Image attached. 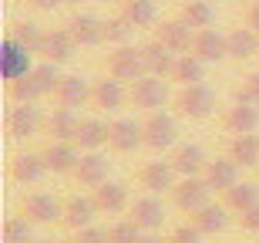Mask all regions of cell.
Here are the masks:
<instances>
[{"label": "cell", "instance_id": "6da1fadb", "mask_svg": "<svg viewBox=\"0 0 259 243\" xmlns=\"http://www.w3.org/2000/svg\"><path fill=\"white\" fill-rule=\"evenodd\" d=\"M175 108H179V115L185 118H209L215 112V91H212L205 81L199 85H182V91L175 95Z\"/></svg>", "mask_w": 259, "mask_h": 243}, {"label": "cell", "instance_id": "7a4b0ae2", "mask_svg": "<svg viewBox=\"0 0 259 243\" xmlns=\"http://www.w3.org/2000/svg\"><path fill=\"white\" fill-rule=\"evenodd\" d=\"M142 132H145V149L165 152V149H172L175 138H179V122H175L168 112H148V118L142 122Z\"/></svg>", "mask_w": 259, "mask_h": 243}, {"label": "cell", "instance_id": "3957f363", "mask_svg": "<svg viewBox=\"0 0 259 243\" xmlns=\"http://www.w3.org/2000/svg\"><path fill=\"white\" fill-rule=\"evenodd\" d=\"M209 183H205V176H179V183L172 189V203L182 210V213H199L202 206L209 203Z\"/></svg>", "mask_w": 259, "mask_h": 243}, {"label": "cell", "instance_id": "277c9868", "mask_svg": "<svg viewBox=\"0 0 259 243\" xmlns=\"http://www.w3.org/2000/svg\"><path fill=\"white\" fill-rule=\"evenodd\" d=\"M108 75H115V78L125 81V85L145 78V75H148V68H145L142 48H132V44H125V48H115V51H111V58H108Z\"/></svg>", "mask_w": 259, "mask_h": 243}, {"label": "cell", "instance_id": "5b68a950", "mask_svg": "<svg viewBox=\"0 0 259 243\" xmlns=\"http://www.w3.org/2000/svg\"><path fill=\"white\" fill-rule=\"evenodd\" d=\"M128 95H132V105L142 108V112H158V108L168 101V85L158 75H145V78L132 81L128 85Z\"/></svg>", "mask_w": 259, "mask_h": 243}, {"label": "cell", "instance_id": "8992f818", "mask_svg": "<svg viewBox=\"0 0 259 243\" xmlns=\"http://www.w3.org/2000/svg\"><path fill=\"white\" fill-rule=\"evenodd\" d=\"M48 128V115H40L37 105H14L7 112V132L14 138H34Z\"/></svg>", "mask_w": 259, "mask_h": 243}, {"label": "cell", "instance_id": "52a82bcc", "mask_svg": "<svg viewBox=\"0 0 259 243\" xmlns=\"http://www.w3.org/2000/svg\"><path fill=\"white\" fill-rule=\"evenodd\" d=\"M138 183L148 193H172L179 183V172H175L172 159H155V162H145L138 169Z\"/></svg>", "mask_w": 259, "mask_h": 243}, {"label": "cell", "instance_id": "ba28073f", "mask_svg": "<svg viewBox=\"0 0 259 243\" xmlns=\"http://www.w3.org/2000/svg\"><path fill=\"white\" fill-rule=\"evenodd\" d=\"M138 146H145V132H142V122L135 118H115L108 122V149L111 152H135Z\"/></svg>", "mask_w": 259, "mask_h": 243}, {"label": "cell", "instance_id": "9c48e42d", "mask_svg": "<svg viewBox=\"0 0 259 243\" xmlns=\"http://www.w3.org/2000/svg\"><path fill=\"white\" fill-rule=\"evenodd\" d=\"M81 152L84 149L77 142H61V138H51L48 149H44V159H48V169L54 176H74L77 162H81Z\"/></svg>", "mask_w": 259, "mask_h": 243}, {"label": "cell", "instance_id": "30bf717a", "mask_svg": "<svg viewBox=\"0 0 259 243\" xmlns=\"http://www.w3.org/2000/svg\"><path fill=\"white\" fill-rule=\"evenodd\" d=\"M128 101H132L128 85H125V81H118L115 75L95 81V95H91V105H95V108H101V112H121Z\"/></svg>", "mask_w": 259, "mask_h": 243}, {"label": "cell", "instance_id": "8fae6325", "mask_svg": "<svg viewBox=\"0 0 259 243\" xmlns=\"http://www.w3.org/2000/svg\"><path fill=\"white\" fill-rule=\"evenodd\" d=\"M155 41H162L165 48H172L175 54H189L192 44H195V27H189L182 17L162 20V24L155 27Z\"/></svg>", "mask_w": 259, "mask_h": 243}, {"label": "cell", "instance_id": "7c38bea8", "mask_svg": "<svg viewBox=\"0 0 259 243\" xmlns=\"http://www.w3.org/2000/svg\"><path fill=\"white\" fill-rule=\"evenodd\" d=\"M101 213L98 210V203H95V196H67L64 199V216H61V223L67 226V230H84V226H91L95 223V216Z\"/></svg>", "mask_w": 259, "mask_h": 243}, {"label": "cell", "instance_id": "4fadbf2b", "mask_svg": "<svg viewBox=\"0 0 259 243\" xmlns=\"http://www.w3.org/2000/svg\"><path fill=\"white\" fill-rule=\"evenodd\" d=\"M192 54H199V58L205 61V64H219V61L229 58V38H226V34H219L215 27L195 30Z\"/></svg>", "mask_w": 259, "mask_h": 243}, {"label": "cell", "instance_id": "5bb4252c", "mask_svg": "<svg viewBox=\"0 0 259 243\" xmlns=\"http://www.w3.org/2000/svg\"><path fill=\"white\" fill-rule=\"evenodd\" d=\"M67 30L77 41V48H98V44H105V20L95 17V14H74V17L67 20Z\"/></svg>", "mask_w": 259, "mask_h": 243}, {"label": "cell", "instance_id": "9a60e30c", "mask_svg": "<svg viewBox=\"0 0 259 243\" xmlns=\"http://www.w3.org/2000/svg\"><path fill=\"white\" fill-rule=\"evenodd\" d=\"M108 169H111V162H108V156L101 152V149L81 152V162H77V169H74V179L81 186H88V189H95V186L108 183Z\"/></svg>", "mask_w": 259, "mask_h": 243}, {"label": "cell", "instance_id": "2e32d148", "mask_svg": "<svg viewBox=\"0 0 259 243\" xmlns=\"http://www.w3.org/2000/svg\"><path fill=\"white\" fill-rule=\"evenodd\" d=\"M91 95H95V85H88L81 75H64L58 91H54V101L61 108H84L91 101Z\"/></svg>", "mask_w": 259, "mask_h": 243}, {"label": "cell", "instance_id": "e0dca14e", "mask_svg": "<svg viewBox=\"0 0 259 243\" xmlns=\"http://www.w3.org/2000/svg\"><path fill=\"white\" fill-rule=\"evenodd\" d=\"M222 128L232 132V135H249V132H256L259 128V105H252V101H236L232 108H226Z\"/></svg>", "mask_w": 259, "mask_h": 243}, {"label": "cell", "instance_id": "ac0fdd59", "mask_svg": "<svg viewBox=\"0 0 259 243\" xmlns=\"http://www.w3.org/2000/svg\"><path fill=\"white\" fill-rule=\"evenodd\" d=\"M48 172H51V169H48L44 152H20V156H14V162H10V176H14L20 186L40 183Z\"/></svg>", "mask_w": 259, "mask_h": 243}, {"label": "cell", "instance_id": "d6986e66", "mask_svg": "<svg viewBox=\"0 0 259 243\" xmlns=\"http://www.w3.org/2000/svg\"><path fill=\"white\" fill-rule=\"evenodd\" d=\"M24 216L34 220V223H54L64 216V203L51 193H30L24 199Z\"/></svg>", "mask_w": 259, "mask_h": 243}, {"label": "cell", "instance_id": "ffe728a7", "mask_svg": "<svg viewBox=\"0 0 259 243\" xmlns=\"http://www.w3.org/2000/svg\"><path fill=\"white\" fill-rule=\"evenodd\" d=\"M128 213H132V220L142 230H158V226L165 223V206H162V199L155 193H148V196H138L132 206H128Z\"/></svg>", "mask_w": 259, "mask_h": 243}, {"label": "cell", "instance_id": "44dd1931", "mask_svg": "<svg viewBox=\"0 0 259 243\" xmlns=\"http://www.w3.org/2000/svg\"><path fill=\"white\" fill-rule=\"evenodd\" d=\"M205 183H209V189H215V193H229L232 186L239 183V162H232L229 156L226 159H209V165H205Z\"/></svg>", "mask_w": 259, "mask_h": 243}, {"label": "cell", "instance_id": "7402d4cb", "mask_svg": "<svg viewBox=\"0 0 259 243\" xmlns=\"http://www.w3.org/2000/svg\"><path fill=\"white\" fill-rule=\"evenodd\" d=\"M145 54V68H148V75H158V78H172L175 71V61H179V54H175L172 48H165L162 41H148L142 48Z\"/></svg>", "mask_w": 259, "mask_h": 243}, {"label": "cell", "instance_id": "603a6c76", "mask_svg": "<svg viewBox=\"0 0 259 243\" xmlns=\"http://www.w3.org/2000/svg\"><path fill=\"white\" fill-rule=\"evenodd\" d=\"M91 196H95V203L101 213H125L128 206H132V199H128V186L121 183H101L91 189Z\"/></svg>", "mask_w": 259, "mask_h": 243}, {"label": "cell", "instance_id": "cb8c5ba5", "mask_svg": "<svg viewBox=\"0 0 259 243\" xmlns=\"http://www.w3.org/2000/svg\"><path fill=\"white\" fill-rule=\"evenodd\" d=\"M30 51L20 44V41H14V38H7L4 41V78L7 81H17V78H24V75H30Z\"/></svg>", "mask_w": 259, "mask_h": 243}, {"label": "cell", "instance_id": "d4e9b609", "mask_svg": "<svg viewBox=\"0 0 259 243\" xmlns=\"http://www.w3.org/2000/svg\"><path fill=\"white\" fill-rule=\"evenodd\" d=\"M172 165H175L179 176H202L205 165H209V156H205V149L195 146V142H189V146H175Z\"/></svg>", "mask_w": 259, "mask_h": 243}, {"label": "cell", "instance_id": "484cf974", "mask_svg": "<svg viewBox=\"0 0 259 243\" xmlns=\"http://www.w3.org/2000/svg\"><path fill=\"white\" fill-rule=\"evenodd\" d=\"M229 206L226 203H205L199 213H192V223L199 226L205 236H215V233H226V226H229Z\"/></svg>", "mask_w": 259, "mask_h": 243}, {"label": "cell", "instance_id": "4316f807", "mask_svg": "<svg viewBox=\"0 0 259 243\" xmlns=\"http://www.w3.org/2000/svg\"><path fill=\"white\" fill-rule=\"evenodd\" d=\"M44 61H54V64H67V61L77 54V41L71 38V30H48V41H44Z\"/></svg>", "mask_w": 259, "mask_h": 243}, {"label": "cell", "instance_id": "83f0119b", "mask_svg": "<svg viewBox=\"0 0 259 243\" xmlns=\"http://www.w3.org/2000/svg\"><path fill=\"white\" fill-rule=\"evenodd\" d=\"M77 128H81V118H77V112L74 108H54L48 115V132L51 138H61V142H74L77 138Z\"/></svg>", "mask_w": 259, "mask_h": 243}, {"label": "cell", "instance_id": "f1b7e54d", "mask_svg": "<svg viewBox=\"0 0 259 243\" xmlns=\"http://www.w3.org/2000/svg\"><path fill=\"white\" fill-rule=\"evenodd\" d=\"M226 38H229V58L232 61L259 58V34L252 27H236V30H229Z\"/></svg>", "mask_w": 259, "mask_h": 243}, {"label": "cell", "instance_id": "f546056e", "mask_svg": "<svg viewBox=\"0 0 259 243\" xmlns=\"http://www.w3.org/2000/svg\"><path fill=\"white\" fill-rule=\"evenodd\" d=\"M229 159L239 162L242 169H256L259 165V138H256V132H249V135H232Z\"/></svg>", "mask_w": 259, "mask_h": 243}, {"label": "cell", "instance_id": "4dcf8cb0", "mask_svg": "<svg viewBox=\"0 0 259 243\" xmlns=\"http://www.w3.org/2000/svg\"><path fill=\"white\" fill-rule=\"evenodd\" d=\"M74 142L84 152H95V149L108 146V122H101V118H81V128H77Z\"/></svg>", "mask_w": 259, "mask_h": 243}, {"label": "cell", "instance_id": "1f68e13d", "mask_svg": "<svg viewBox=\"0 0 259 243\" xmlns=\"http://www.w3.org/2000/svg\"><path fill=\"white\" fill-rule=\"evenodd\" d=\"M222 203L229 206L236 216L246 213V210H252V206L259 203V186L256 183H236L229 193H222Z\"/></svg>", "mask_w": 259, "mask_h": 243}, {"label": "cell", "instance_id": "d6a6232c", "mask_svg": "<svg viewBox=\"0 0 259 243\" xmlns=\"http://www.w3.org/2000/svg\"><path fill=\"white\" fill-rule=\"evenodd\" d=\"M121 14L132 20L135 27H158V4L155 0H128L121 4Z\"/></svg>", "mask_w": 259, "mask_h": 243}, {"label": "cell", "instance_id": "836d02e7", "mask_svg": "<svg viewBox=\"0 0 259 243\" xmlns=\"http://www.w3.org/2000/svg\"><path fill=\"white\" fill-rule=\"evenodd\" d=\"M172 78L179 81V85H199V81H205V61L199 58V54H179V61H175V71Z\"/></svg>", "mask_w": 259, "mask_h": 243}, {"label": "cell", "instance_id": "e575fe53", "mask_svg": "<svg viewBox=\"0 0 259 243\" xmlns=\"http://www.w3.org/2000/svg\"><path fill=\"white\" fill-rule=\"evenodd\" d=\"M179 17H182L189 27L205 30V27H212V20H215V10H212L209 0H185V4H182V14H179Z\"/></svg>", "mask_w": 259, "mask_h": 243}, {"label": "cell", "instance_id": "d590c367", "mask_svg": "<svg viewBox=\"0 0 259 243\" xmlns=\"http://www.w3.org/2000/svg\"><path fill=\"white\" fill-rule=\"evenodd\" d=\"M10 38L20 41L30 54H40V51H44V41H48V30H40L37 24L24 20V24H14V27H10Z\"/></svg>", "mask_w": 259, "mask_h": 243}, {"label": "cell", "instance_id": "8d00e7d4", "mask_svg": "<svg viewBox=\"0 0 259 243\" xmlns=\"http://www.w3.org/2000/svg\"><path fill=\"white\" fill-rule=\"evenodd\" d=\"M135 30H138V27H135L125 14H118V17L105 20V41L111 44V48H125V44H132Z\"/></svg>", "mask_w": 259, "mask_h": 243}, {"label": "cell", "instance_id": "74e56055", "mask_svg": "<svg viewBox=\"0 0 259 243\" xmlns=\"http://www.w3.org/2000/svg\"><path fill=\"white\" fill-rule=\"evenodd\" d=\"M7 95L14 98V101H20V105H37L40 98H44V91H40V85L34 81V75H24V78H17V81H7Z\"/></svg>", "mask_w": 259, "mask_h": 243}, {"label": "cell", "instance_id": "f35d334b", "mask_svg": "<svg viewBox=\"0 0 259 243\" xmlns=\"http://www.w3.org/2000/svg\"><path fill=\"white\" fill-rule=\"evenodd\" d=\"M34 220L27 216H10L4 223V243H34Z\"/></svg>", "mask_w": 259, "mask_h": 243}, {"label": "cell", "instance_id": "ab89813d", "mask_svg": "<svg viewBox=\"0 0 259 243\" xmlns=\"http://www.w3.org/2000/svg\"><path fill=\"white\" fill-rule=\"evenodd\" d=\"M30 75H34V81L40 85V91H44V95H54V91H58V85H61V78H64V75H61V64H54V61L37 64Z\"/></svg>", "mask_w": 259, "mask_h": 243}, {"label": "cell", "instance_id": "60d3db41", "mask_svg": "<svg viewBox=\"0 0 259 243\" xmlns=\"http://www.w3.org/2000/svg\"><path fill=\"white\" fill-rule=\"evenodd\" d=\"M142 236H145V230L135 220H121V223L108 226V240L111 243H142Z\"/></svg>", "mask_w": 259, "mask_h": 243}, {"label": "cell", "instance_id": "b9f144b4", "mask_svg": "<svg viewBox=\"0 0 259 243\" xmlns=\"http://www.w3.org/2000/svg\"><path fill=\"white\" fill-rule=\"evenodd\" d=\"M236 101H252V105H259V71H249V75H246V85L236 88Z\"/></svg>", "mask_w": 259, "mask_h": 243}, {"label": "cell", "instance_id": "7bdbcfd3", "mask_svg": "<svg viewBox=\"0 0 259 243\" xmlns=\"http://www.w3.org/2000/svg\"><path fill=\"white\" fill-rule=\"evenodd\" d=\"M202 230L195 223H185V226H175L172 236H168V243H202Z\"/></svg>", "mask_w": 259, "mask_h": 243}, {"label": "cell", "instance_id": "ee69618b", "mask_svg": "<svg viewBox=\"0 0 259 243\" xmlns=\"http://www.w3.org/2000/svg\"><path fill=\"white\" fill-rule=\"evenodd\" d=\"M77 243H111L108 240V230H101V226H84V230H77V236H74Z\"/></svg>", "mask_w": 259, "mask_h": 243}, {"label": "cell", "instance_id": "f6af8a7d", "mask_svg": "<svg viewBox=\"0 0 259 243\" xmlns=\"http://www.w3.org/2000/svg\"><path fill=\"white\" fill-rule=\"evenodd\" d=\"M239 226L246 233H259V203L252 210H246V213H239Z\"/></svg>", "mask_w": 259, "mask_h": 243}, {"label": "cell", "instance_id": "bcb514c9", "mask_svg": "<svg viewBox=\"0 0 259 243\" xmlns=\"http://www.w3.org/2000/svg\"><path fill=\"white\" fill-rule=\"evenodd\" d=\"M246 27H252L259 34V4H249V10H246Z\"/></svg>", "mask_w": 259, "mask_h": 243}, {"label": "cell", "instance_id": "7dc6e473", "mask_svg": "<svg viewBox=\"0 0 259 243\" xmlns=\"http://www.w3.org/2000/svg\"><path fill=\"white\" fill-rule=\"evenodd\" d=\"M30 7H37V10H54V7H61L64 0H27Z\"/></svg>", "mask_w": 259, "mask_h": 243}, {"label": "cell", "instance_id": "c3c4849f", "mask_svg": "<svg viewBox=\"0 0 259 243\" xmlns=\"http://www.w3.org/2000/svg\"><path fill=\"white\" fill-rule=\"evenodd\" d=\"M142 243H168V240H162V236H152V233H145V236H142Z\"/></svg>", "mask_w": 259, "mask_h": 243}, {"label": "cell", "instance_id": "681fc988", "mask_svg": "<svg viewBox=\"0 0 259 243\" xmlns=\"http://www.w3.org/2000/svg\"><path fill=\"white\" fill-rule=\"evenodd\" d=\"M34 243H58V240H34Z\"/></svg>", "mask_w": 259, "mask_h": 243}, {"label": "cell", "instance_id": "f907efd6", "mask_svg": "<svg viewBox=\"0 0 259 243\" xmlns=\"http://www.w3.org/2000/svg\"><path fill=\"white\" fill-rule=\"evenodd\" d=\"M64 4H71V7H74V4H81V0H64Z\"/></svg>", "mask_w": 259, "mask_h": 243}, {"label": "cell", "instance_id": "816d5d0a", "mask_svg": "<svg viewBox=\"0 0 259 243\" xmlns=\"http://www.w3.org/2000/svg\"><path fill=\"white\" fill-rule=\"evenodd\" d=\"M115 4H128V0H115Z\"/></svg>", "mask_w": 259, "mask_h": 243}, {"label": "cell", "instance_id": "f5cc1de1", "mask_svg": "<svg viewBox=\"0 0 259 243\" xmlns=\"http://www.w3.org/2000/svg\"><path fill=\"white\" fill-rule=\"evenodd\" d=\"M64 243H77V240H64Z\"/></svg>", "mask_w": 259, "mask_h": 243}, {"label": "cell", "instance_id": "db71d44e", "mask_svg": "<svg viewBox=\"0 0 259 243\" xmlns=\"http://www.w3.org/2000/svg\"><path fill=\"white\" fill-rule=\"evenodd\" d=\"M252 4H259V0H252Z\"/></svg>", "mask_w": 259, "mask_h": 243}]
</instances>
